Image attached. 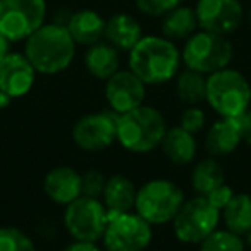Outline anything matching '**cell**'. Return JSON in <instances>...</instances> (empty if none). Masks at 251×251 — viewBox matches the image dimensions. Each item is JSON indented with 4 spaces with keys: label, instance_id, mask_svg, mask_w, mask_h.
I'll return each mask as SVG.
<instances>
[{
    "label": "cell",
    "instance_id": "30",
    "mask_svg": "<svg viewBox=\"0 0 251 251\" xmlns=\"http://www.w3.org/2000/svg\"><path fill=\"white\" fill-rule=\"evenodd\" d=\"M179 126L191 134L201 133L206 127V112L200 105L196 107H186L179 117Z\"/></svg>",
    "mask_w": 251,
    "mask_h": 251
},
{
    "label": "cell",
    "instance_id": "10",
    "mask_svg": "<svg viewBox=\"0 0 251 251\" xmlns=\"http://www.w3.org/2000/svg\"><path fill=\"white\" fill-rule=\"evenodd\" d=\"M62 224L73 239L98 243L107 229L108 210L100 198L79 196L73 203L64 206Z\"/></svg>",
    "mask_w": 251,
    "mask_h": 251
},
{
    "label": "cell",
    "instance_id": "21",
    "mask_svg": "<svg viewBox=\"0 0 251 251\" xmlns=\"http://www.w3.org/2000/svg\"><path fill=\"white\" fill-rule=\"evenodd\" d=\"M138 188L127 176L112 174L107 177L105 189L101 193V201L108 213H124L133 212L136 203Z\"/></svg>",
    "mask_w": 251,
    "mask_h": 251
},
{
    "label": "cell",
    "instance_id": "5",
    "mask_svg": "<svg viewBox=\"0 0 251 251\" xmlns=\"http://www.w3.org/2000/svg\"><path fill=\"white\" fill-rule=\"evenodd\" d=\"M236 49L229 36L198 29L186 42L181 43L182 67H188L200 74L217 73L232 64Z\"/></svg>",
    "mask_w": 251,
    "mask_h": 251
},
{
    "label": "cell",
    "instance_id": "32",
    "mask_svg": "<svg viewBox=\"0 0 251 251\" xmlns=\"http://www.w3.org/2000/svg\"><path fill=\"white\" fill-rule=\"evenodd\" d=\"M62 251H105L98 243H91V241H76L73 239L69 244L62 248Z\"/></svg>",
    "mask_w": 251,
    "mask_h": 251
},
{
    "label": "cell",
    "instance_id": "31",
    "mask_svg": "<svg viewBox=\"0 0 251 251\" xmlns=\"http://www.w3.org/2000/svg\"><path fill=\"white\" fill-rule=\"evenodd\" d=\"M234 195H236V191H234L232 186H229L227 182H224V184H220L219 188L213 189L212 193H208V195H206V200H208V201L212 203L217 210L222 212V210L226 208L227 203L232 200Z\"/></svg>",
    "mask_w": 251,
    "mask_h": 251
},
{
    "label": "cell",
    "instance_id": "2",
    "mask_svg": "<svg viewBox=\"0 0 251 251\" xmlns=\"http://www.w3.org/2000/svg\"><path fill=\"white\" fill-rule=\"evenodd\" d=\"M23 53L38 74L57 76L74 64L77 45L66 26L47 21L23 43Z\"/></svg>",
    "mask_w": 251,
    "mask_h": 251
},
{
    "label": "cell",
    "instance_id": "1",
    "mask_svg": "<svg viewBox=\"0 0 251 251\" xmlns=\"http://www.w3.org/2000/svg\"><path fill=\"white\" fill-rule=\"evenodd\" d=\"M127 69L133 71L147 86L167 84L182 69L181 47L160 33H145L127 53Z\"/></svg>",
    "mask_w": 251,
    "mask_h": 251
},
{
    "label": "cell",
    "instance_id": "28",
    "mask_svg": "<svg viewBox=\"0 0 251 251\" xmlns=\"http://www.w3.org/2000/svg\"><path fill=\"white\" fill-rule=\"evenodd\" d=\"M184 2L189 0H133V7L140 18L160 19Z\"/></svg>",
    "mask_w": 251,
    "mask_h": 251
},
{
    "label": "cell",
    "instance_id": "9",
    "mask_svg": "<svg viewBox=\"0 0 251 251\" xmlns=\"http://www.w3.org/2000/svg\"><path fill=\"white\" fill-rule=\"evenodd\" d=\"M153 241V226L136 212L108 213L107 229L101 237L105 251H147Z\"/></svg>",
    "mask_w": 251,
    "mask_h": 251
},
{
    "label": "cell",
    "instance_id": "25",
    "mask_svg": "<svg viewBox=\"0 0 251 251\" xmlns=\"http://www.w3.org/2000/svg\"><path fill=\"white\" fill-rule=\"evenodd\" d=\"M220 220L224 229L237 236H244L251 229V195L236 193L226 208L220 212Z\"/></svg>",
    "mask_w": 251,
    "mask_h": 251
},
{
    "label": "cell",
    "instance_id": "22",
    "mask_svg": "<svg viewBox=\"0 0 251 251\" xmlns=\"http://www.w3.org/2000/svg\"><path fill=\"white\" fill-rule=\"evenodd\" d=\"M158 23H160V26H158L160 35L176 43L186 42L193 33H196L200 29L195 7H193V4H188V2L174 7L164 18L158 19Z\"/></svg>",
    "mask_w": 251,
    "mask_h": 251
},
{
    "label": "cell",
    "instance_id": "17",
    "mask_svg": "<svg viewBox=\"0 0 251 251\" xmlns=\"http://www.w3.org/2000/svg\"><path fill=\"white\" fill-rule=\"evenodd\" d=\"M42 188L45 196L52 203L67 206L74 200L83 196L81 172H77L76 169L69 167V165H57L45 174Z\"/></svg>",
    "mask_w": 251,
    "mask_h": 251
},
{
    "label": "cell",
    "instance_id": "18",
    "mask_svg": "<svg viewBox=\"0 0 251 251\" xmlns=\"http://www.w3.org/2000/svg\"><path fill=\"white\" fill-rule=\"evenodd\" d=\"M105 23H107V18L98 9L77 7L73 9L66 23V28L76 45L86 49L105 38Z\"/></svg>",
    "mask_w": 251,
    "mask_h": 251
},
{
    "label": "cell",
    "instance_id": "7",
    "mask_svg": "<svg viewBox=\"0 0 251 251\" xmlns=\"http://www.w3.org/2000/svg\"><path fill=\"white\" fill-rule=\"evenodd\" d=\"M176 239L189 246H200L210 234L220 227V210H217L206 196L195 195L188 198L172 220Z\"/></svg>",
    "mask_w": 251,
    "mask_h": 251
},
{
    "label": "cell",
    "instance_id": "26",
    "mask_svg": "<svg viewBox=\"0 0 251 251\" xmlns=\"http://www.w3.org/2000/svg\"><path fill=\"white\" fill-rule=\"evenodd\" d=\"M200 251H248V248L243 236L219 227L200 244Z\"/></svg>",
    "mask_w": 251,
    "mask_h": 251
},
{
    "label": "cell",
    "instance_id": "16",
    "mask_svg": "<svg viewBox=\"0 0 251 251\" xmlns=\"http://www.w3.org/2000/svg\"><path fill=\"white\" fill-rule=\"evenodd\" d=\"M243 145L241 117H219L205 133V150L210 157L222 158L232 155Z\"/></svg>",
    "mask_w": 251,
    "mask_h": 251
},
{
    "label": "cell",
    "instance_id": "12",
    "mask_svg": "<svg viewBox=\"0 0 251 251\" xmlns=\"http://www.w3.org/2000/svg\"><path fill=\"white\" fill-rule=\"evenodd\" d=\"M71 138L83 151L97 153L107 150L115 143V114L105 110L81 115L73 124Z\"/></svg>",
    "mask_w": 251,
    "mask_h": 251
},
{
    "label": "cell",
    "instance_id": "6",
    "mask_svg": "<svg viewBox=\"0 0 251 251\" xmlns=\"http://www.w3.org/2000/svg\"><path fill=\"white\" fill-rule=\"evenodd\" d=\"M184 201V191L177 182L155 177L138 188L134 212L150 226H165L174 220Z\"/></svg>",
    "mask_w": 251,
    "mask_h": 251
},
{
    "label": "cell",
    "instance_id": "4",
    "mask_svg": "<svg viewBox=\"0 0 251 251\" xmlns=\"http://www.w3.org/2000/svg\"><path fill=\"white\" fill-rule=\"evenodd\" d=\"M206 103L219 117H241L251 107V81L234 67L206 76Z\"/></svg>",
    "mask_w": 251,
    "mask_h": 251
},
{
    "label": "cell",
    "instance_id": "13",
    "mask_svg": "<svg viewBox=\"0 0 251 251\" xmlns=\"http://www.w3.org/2000/svg\"><path fill=\"white\" fill-rule=\"evenodd\" d=\"M147 84L133 71L121 67L114 76L105 81L103 98L108 110L119 115L143 105L147 100Z\"/></svg>",
    "mask_w": 251,
    "mask_h": 251
},
{
    "label": "cell",
    "instance_id": "34",
    "mask_svg": "<svg viewBox=\"0 0 251 251\" xmlns=\"http://www.w3.org/2000/svg\"><path fill=\"white\" fill-rule=\"evenodd\" d=\"M11 45H12V43L9 42V40L5 38V36L2 35V33H0V64L4 62V60H5V57H7L9 53L12 52Z\"/></svg>",
    "mask_w": 251,
    "mask_h": 251
},
{
    "label": "cell",
    "instance_id": "20",
    "mask_svg": "<svg viewBox=\"0 0 251 251\" xmlns=\"http://www.w3.org/2000/svg\"><path fill=\"white\" fill-rule=\"evenodd\" d=\"M160 150L164 157L174 165L184 167V165L195 164L196 157H198L196 134L188 133L179 124L172 126L167 129L164 140H162Z\"/></svg>",
    "mask_w": 251,
    "mask_h": 251
},
{
    "label": "cell",
    "instance_id": "23",
    "mask_svg": "<svg viewBox=\"0 0 251 251\" xmlns=\"http://www.w3.org/2000/svg\"><path fill=\"white\" fill-rule=\"evenodd\" d=\"M224 182H226V171L219 158L205 157L195 162L191 169V188L196 195L206 196Z\"/></svg>",
    "mask_w": 251,
    "mask_h": 251
},
{
    "label": "cell",
    "instance_id": "15",
    "mask_svg": "<svg viewBox=\"0 0 251 251\" xmlns=\"http://www.w3.org/2000/svg\"><path fill=\"white\" fill-rule=\"evenodd\" d=\"M145 36V28L140 16L131 11H115L107 16L105 23V42L119 50L127 53L134 49L138 42Z\"/></svg>",
    "mask_w": 251,
    "mask_h": 251
},
{
    "label": "cell",
    "instance_id": "24",
    "mask_svg": "<svg viewBox=\"0 0 251 251\" xmlns=\"http://www.w3.org/2000/svg\"><path fill=\"white\" fill-rule=\"evenodd\" d=\"M176 97L184 107H196L206 100V76L182 67L174 79Z\"/></svg>",
    "mask_w": 251,
    "mask_h": 251
},
{
    "label": "cell",
    "instance_id": "3",
    "mask_svg": "<svg viewBox=\"0 0 251 251\" xmlns=\"http://www.w3.org/2000/svg\"><path fill=\"white\" fill-rule=\"evenodd\" d=\"M165 115L153 105H140L124 114H115V143L134 155H147L160 148L167 133Z\"/></svg>",
    "mask_w": 251,
    "mask_h": 251
},
{
    "label": "cell",
    "instance_id": "11",
    "mask_svg": "<svg viewBox=\"0 0 251 251\" xmlns=\"http://www.w3.org/2000/svg\"><path fill=\"white\" fill-rule=\"evenodd\" d=\"M195 14L200 29L222 36H232L246 19L243 0H195Z\"/></svg>",
    "mask_w": 251,
    "mask_h": 251
},
{
    "label": "cell",
    "instance_id": "19",
    "mask_svg": "<svg viewBox=\"0 0 251 251\" xmlns=\"http://www.w3.org/2000/svg\"><path fill=\"white\" fill-rule=\"evenodd\" d=\"M121 55L115 47L101 40L98 43L86 47L83 53V66L86 73L97 81H107L121 69Z\"/></svg>",
    "mask_w": 251,
    "mask_h": 251
},
{
    "label": "cell",
    "instance_id": "29",
    "mask_svg": "<svg viewBox=\"0 0 251 251\" xmlns=\"http://www.w3.org/2000/svg\"><path fill=\"white\" fill-rule=\"evenodd\" d=\"M107 176L100 169H88L81 172V188H83V196L90 198H101V193L105 189Z\"/></svg>",
    "mask_w": 251,
    "mask_h": 251
},
{
    "label": "cell",
    "instance_id": "14",
    "mask_svg": "<svg viewBox=\"0 0 251 251\" xmlns=\"http://www.w3.org/2000/svg\"><path fill=\"white\" fill-rule=\"evenodd\" d=\"M36 76L38 73L28 57L21 52H14L12 50L5 60L0 64V91L7 93L9 97L23 98L33 90L36 83Z\"/></svg>",
    "mask_w": 251,
    "mask_h": 251
},
{
    "label": "cell",
    "instance_id": "8",
    "mask_svg": "<svg viewBox=\"0 0 251 251\" xmlns=\"http://www.w3.org/2000/svg\"><path fill=\"white\" fill-rule=\"evenodd\" d=\"M49 16V0H0V33L11 43H25Z\"/></svg>",
    "mask_w": 251,
    "mask_h": 251
},
{
    "label": "cell",
    "instance_id": "37",
    "mask_svg": "<svg viewBox=\"0 0 251 251\" xmlns=\"http://www.w3.org/2000/svg\"><path fill=\"white\" fill-rule=\"evenodd\" d=\"M246 21H248V25H250V28H251V5H250V9L246 11Z\"/></svg>",
    "mask_w": 251,
    "mask_h": 251
},
{
    "label": "cell",
    "instance_id": "27",
    "mask_svg": "<svg viewBox=\"0 0 251 251\" xmlns=\"http://www.w3.org/2000/svg\"><path fill=\"white\" fill-rule=\"evenodd\" d=\"M0 251H38L29 234L14 226L0 227Z\"/></svg>",
    "mask_w": 251,
    "mask_h": 251
},
{
    "label": "cell",
    "instance_id": "33",
    "mask_svg": "<svg viewBox=\"0 0 251 251\" xmlns=\"http://www.w3.org/2000/svg\"><path fill=\"white\" fill-rule=\"evenodd\" d=\"M241 124H243V143L251 147V107L241 115Z\"/></svg>",
    "mask_w": 251,
    "mask_h": 251
},
{
    "label": "cell",
    "instance_id": "36",
    "mask_svg": "<svg viewBox=\"0 0 251 251\" xmlns=\"http://www.w3.org/2000/svg\"><path fill=\"white\" fill-rule=\"evenodd\" d=\"M243 239H244V243H246V248H248V250H251V229L248 230L246 234H244Z\"/></svg>",
    "mask_w": 251,
    "mask_h": 251
},
{
    "label": "cell",
    "instance_id": "35",
    "mask_svg": "<svg viewBox=\"0 0 251 251\" xmlns=\"http://www.w3.org/2000/svg\"><path fill=\"white\" fill-rule=\"evenodd\" d=\"M12 98L9 97L7 93H4V91H0V108H7L9 105H11Z\"/></svg>",
    "mask_w": 251,
    "mask_h": 251
}]
</instances>
